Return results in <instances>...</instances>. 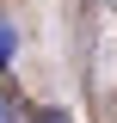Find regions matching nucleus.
I'll return each instance as SVG.
<instances>
[{
  "instance_id": "f257e3e1",
  "label": "nucleus",
  "mask_w": 117,
  "mask_h": 123,
  "mask_svg": "<svg viewBox=\"0 0 117 123\" xmlns=\"http://www.w3.org/2000/svg\"><path fill=\"white\" fill-rule=\"evenodd\" d=\"M13 49H19V31L6 25V18H0V68H6V62H13Z\"/></svg>"
},
{
  "instance_id": "f03ea898",
  "label": "nucleus",
  "mask_w": 117,
  "mask_h": 123,
  "mask_svg": "<svg viewBox=\"0 0 117 123\" xmlns=\"http://www.w3.org/2000/svg\"><path fill=\"white\" fill-rule=\"evenodd\" d=\"M19 123H31V117H19Z\"/></svg>"
}]
</instances>
